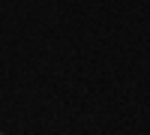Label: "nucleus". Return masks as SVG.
I'll return each instance as SVG.
<instances>
[{
    "mask_svg": "<svg viewBox=\"0 0 150 135\" xmlns=\"http://www.w3.org/2000/svg\"><path fill=\"white\" fill-rule=\"evenodd\" d=\"M0 135H3V132H0Z\"/></svg>",
    "mask_w": 150,
    "mask_h": 135,
    "instance_id": "nucleus-1",
    "label": "nucleus"
}]
</instances>
